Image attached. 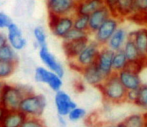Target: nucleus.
Wrapping results in <instances>:
<instances>
[{
    "label": "nucleus",
    "mask_w": 147,
    "mask_h": 127,
    "mask_svg": "<svg viewBox=\"0 0 147 127\" xmlns=\"http://www.w3.org/2000/svg\"><path fill=\"white\" fill-rule=\"evenodd\" d=\"M98 89L102 94L104 102L110 104H121L125 102V94L127 90L120 83L116 73L106 77Z\"/></svg>",
    "instance_id": "obj_1"
},
{
    "label": "nucleus",
    "mask_w": 147,
    "mask_h": 127,
    "mask_svg": "<svg viewBox=\"0 0 147 127\" xmlns=\"http://www.w3.org/2000/svg\"><path fill=\"white\" fill-rule=\"evenodd\" d=\"M47 106V99L40 93H31L20 101L18 110L26 117H41Z\"/></svg>",
    "instance_id": "obj_2"
},
{
    "label": "nucleus",
    "mask_w": 147,
    "mask_h": 127,
    "mask_svg": "<svg viewBox=\"0 0 147 127\" xmlns=\"http://www.w3.org/2000/svg\"><path fill=\"white\" fill-rule=\"evenodd\" d=\"M101 46L95 42L93 39H90L86 46L77 55V57L72 61H69L70 67L77 72H80L83 68L94 64L96 61L97 55L99 53Z\"/></svg>",
    "instance_id": "obj_3"
},
{
    "label": "nucleus",
    "mask_w": 147,
    "mask_h": 127,
    "mask_svg": "<svg viewBox=\"0 0 147 127\" xmlns=\"http://www.w3.org/2000/svg\"><path fill=\"white\" fill-rule=\"evenodd\" d=\"M33 77L37 83L46 84L54 92L61 90L62 86H63L62 77L57 75L54 72L50 71L44 66H37L34 70Z\"/></svg>",
    "instance_id": "obj_4"
},
{
    "label": "nucleus",
    "mask_w": 147,
    "mask_h": 127,
    "mask_svg": "<svg viewBox=\"0 0 147 127\" xmlns=\"http://www.w3.org/2000/svg\"><path fill=\"white\" fill-rule=\"evenodd\" d=\"M48 26L55 37L63 39L73 28V15L57 16L48 14Z\"/></svg>",
    "instance_id": "obj_5"
},
{
    "label": "nucleus",
    "mask_w": 147,
    "mask_h": 127,
    "mask_svg": "<svg viewBox=\"0 0 147 127\" xmlns=\"http://www.w3.org/2000/svg\"><path fill=\"white\" fill-rule=\"evenodd\" d=\"M23 97V94L21 93L17 84L14 85L5 82L3 91H2L1 104L0 105L5 108L7 111L18 110L20 101L22 100Z\"/></svg>",
    "instance_id": "obj_6"
},
{
    "label": "nucleus",
    "mask_w": 147,
    "mask_h": 127,
    "mask_svg": "<svg viewBox=\"0 0 147 127\" xmlns=\"http://www.w3.org/2000/svg\"><path fill=\"white\" fill-rule=\"evenodd\" d=\"M120 23H121V20L119 18L111 15L104 23L101 24V26L94 33L91 34L93 36V40L98 43L100 46H106L110 37L120 26Z\"/></svg>",
    "instance_id": "obj_7"
},
{
    "label": "nucleus",
    "mask_w": 147,
    "mask_h": 127,
    "mask_svg": "<svg viewBox=\"0 0 147 127\" xmlns=\"http://www.w3.org/2000/svg\"><path fill=\"white\" fill-rule=\"evenodd\" d=\"M38 55L42 62L43 66L49 69L50 71L56 73L57 75L63 77L65 74L64 66L61 64V62L56 58V56L52 53L48 48V45H44L38 48Z\"/></svg>",
    "instance_id": "obj_8"
},
{
    "label": "nucleus",
    "mask_w": 147,
    "mask_h": 127,
    "mask_svg": "<svg viewBox=\"0 0 147 127\" xmlns=\"http://www.w3.org/2000/svg\"><path fill=\"white\" fill-rule=\"evenodd\" d=\"M48 14L57 16L74 15L76 3L73 0H45Z\"/></svg>",
    "instance_id": "obj_9"
},
{
    "label": "nucleus",
    "mask_w": 147,
    "mask_h": 127,
    "mask_svg": "<svg viewBox=\"0 0 147 127\" xmlns=\"http://www.w3.org/2000/svg\"><path fill=\"white\" fill-rule=\"evenodd\" d=\"M6 41L15 51H22L27 46V39L23 36V32L16 23L12 22L6 28Z\"/></svg>",
    "instance_id": "obj_10"
},
{
    "label": "nucleus",
    "mask_w": 147,
    "mask_h": 127,
    "mask_svg": "<svg viewBox=\"0 0 147 127\" xmlns=\"http://www.w3.org/2000/svg\"><path fill=\"white\" fill-rule=\"evenodd\" d=\"M117 77L120 83L123 85L126 90H137L142 84L140 73L129 67L117 72Z\"/></svg>",
    "instance_id": "obj_11"
},
{
    "label": "nucleus",
    "mask_w": 147,
    "mask_h": 127,
    "mask_svg": "<svg viewBox=\"0 0 147 127\" xmlns=\"http://www.w3.org/2000/svg\"><path fill=\"white\" fill-rule=\"evenodd\" d=\"M114 52L108 48L107 46H101L99 53L97 55L95 64L100 70V72L105 77L113 74L112 70V59Z\"/></svg>",
    "instance_id": "obj_12"
},
{
    "label": "nucleus",
    "mask_w": 147,
    "mask_h": 127,
    "mask_svg": "<svg viewBox=\"0 0 147 127\" xmlns=\"http://www.w3.org/2000/svg\"><path fill=\"white\" fill-rule=\"evenodd\" d=\"M54 105L56 108L57 114L60 116H67L69 111L77 106L76 102L71 98L69 94L65 91L61 90L55 92L54 95Z\"/></svg>",
    "instance_id": "obj_13"
},
{
    "label": "nucleus",
    "mask_w": 147,
    "mask_h": 127,
    "mask_svg": "<svg viewBox=\"0 0 147 127\" xmlns=\"http://www.w3.org/2000/svg\"><path fill=\"white\" fill-rule=\"evenodd\" d=\"M80 74H81L82 80H83V82L85 84L92 87H96V88H98L106 78L101 73L95 63L83 68L80 71Z\"/></svg>",
    "instance_id": "obj_14"
},
{
    "label": "nucleus",
    "mask_w": 147,
    "mask_h": 127,
    "mask_svg": "<svg viewBox=\"0 0 147 127\" xmlns=\"http://www.w3.org/2000/svg\"><path fill=\"white\" fill-rule=\"evenodd\" d=\"M111 15H112L111 11L105 5L97 9L96 11L92 12L88 16V32L90 33V35L94 33L101 26V24L104 23Z\"/></svg>",
    "instance_id": "obj_15"
},
{
    "label": "nucleus",
    "mask_w": 147,
    "mask_h": 127,
    "mask_svg": "<svg viewBox=\"0 0 147 127\" xmlns=\"http://www.w3.org/2000/svg\"><path fill=\"white\" fill-rule=\"evenodd\" d=\"M134 13V0H118L111 10V14L119 18L121 21L123 19H129Z\"/></svg>",
    "instance_id": "obj_16"
},
{
    "label": "nucleus",
    "mask_w": 147,
    "mask_h": 127,
    "mask_svg": "<svg viewBox=\"0 0 147 127\" xmlns=\"http://www.w3.org/2000/svg\"><path fill=\"white\" fill-rule=\"evenodd\" d=\"M89 40H90V38L73 41H62V48H63L66 58L69 61L75 59L78 54L82 51V49L86 46Z\"/></svg>",
    "instance_id": "obj_17"
},
{
    "label": "nucleus",
    "mask_w": 147,
    "mask_h": 127,
    "mask_svg": "<svg viewBox=\"0 0 147 127\" xmlns=\"http://www.w3.org/2000/svg\"><path fill=\"white\" fill-rule=\"evenodd\" d=\"M122 51L124 52L126 58L128 60V63L130 64H139V65L145 66L144 63V54L139 51V49L136 47L133 41L127 39V41L124 44Z\"/></svg>",
    "instance_id": "obj_18"
},
{
    "label": "nucleus",
    "mask_w": 147,
    "mask_h": 127,
    "mask_svg": "<svg viewBox=\"0 0 147 127\" xmlns=\"http://www.w3.org/2000/svg\"><path fill=\"white\" fill-rule=\"evenodd\" d=\"M128 39V31L126 28L122 26H119L115 30V32L112 34L110 39L107 42L106 46L113 52L122 50L124 44Z\"/></svg>",
    "instance_id": "obj_19"
},
{
    "label": "nucleus",
    "mask_w": 147,
    "mask_h": 127,
    "mask_svg": "<svg viewBox=\"0 0 147 127\" xmlns=\"http://www.w3.org/2000/svg\"><path fill=\"white\" fill-rule=\"evenodd\" d=\"M105 4L103 0H83V1L76 3L75 13L78 15L89 16L92 12L103 7Z\"/></svg>",
    "instance_id": "obj_20"
},
{
    "label": "nucleus",
    "mask_w": 147,
    "mask_h": 127,
    "mask_svg": "<svg viewBox=\"0 0 147 127\" xmlns=\"http://www.w3.org/2000/svg\"><path fill=\"white\" fill-rule=\"evenodd\" d=\"M128 39L133 41L139 51L144 54L147 48V26L140 27L128 32Z\"/></svg>",
    "instance_id": "obj_21"
},
{
    "label": "nucleus",
    "mask_w": 147,
    "mask_h": 127,
    "mask_svg": "<svg viewBox=\"0 0 147 127\" xmlns=\"http://www.w3.org/2000/svg\"><path fill=\"white\" fill-rule=\"evenodd\" d=\"M25 118L26 116L19 110H11L6 112L0 125L1 127H21Z\"/></svg>",
    "instance_id": "obj_22"
},
{
    "label": "nucleus",
    "mask_w": 147,
    "mask_h": 127,
    "mask_svg": "<svg viewBox=\"0 0 147 127\" xmlns=\"http://www.w3.org/2000/svg\"><path fill=\"white\" fill-rule=\"evenodd\" d=\"M0 61L2 62H11L16 63L18 62L17 51H15L8 43L3 44L0 47Z\"/></svg>",
    "instance_id": "obj_23"
},
{
    "label": "nucleus",
    "mask_w": 147,
    "mask_h": 127,
    "mask_svg": "<svg viewBox=\"0 0 147 127\" xmlns=\"http://www.w3.org/2000/svg\"><path fill=\"white\" fill-rule=\"evenodd\" d=\"M125 127H145L147 124L145 113H133L122 121Z\"/></svg>",
    "instance_id": "obj_24"
},
{
    "label": "nucleus",
    "mask_w": 147,
    "mask_h": 127,
    "mask_svg": "<svg viewBox=\"0 0 147 127\" xmlns=\"http://www.w3.org/2000/svg\"><path fill=\"white\" fill-rule=\"evenodd\" d=\"M127 66H128V60H127V58H126L124 52L122 50L114 52V54H113V59H112L113 73H117V72L125 69Z\"/></svg>",
    "instance_id": "obj_25"
},
{
    "label": "nucleus",
    "mask_w": 147,
    "mask_h": 127,
    "mask_svg": "<svg viewBox=\"0 0 147 127\" xmlns=\"http://www.w3.org/2000/svg\"><path fill=\"white\" fill-rule=\"evenodd\" d=\"M33 37H34V46L36 49L39 47L47 45V33L44 27L41 25H37L33 28Z\"/></svg>",
    "instance_id": "obj_26"
},
{
    "label": "nucleus",
    "mask_w": 147,
    "mask_h": 127,
    "mask_svg": "<svg viewBox=\"0 0 147 127\" xmlns=\"http://www.w3.org/2000/svg\"><path fill=\"white\" fill-rule=\"evenodd\" d=\"M134 105L147 112V83H142L137 89V98Z\"/></svg>",
    "instance_id": "obj_27"
},
{
    "label": "nucleus",
    "mask_w": 147,
    "mask_h": 127,
    "mask_svg": "<svg viewBox=\"0 0 147 127\" xmlns=\"http://www.w3.org/2000/svg\"><path fill=\"white\" fill-rule=\"evenodd\" d=\"M17 67L16 63L0 61V80L5 81L14 74Z\"/></svg>",
    "instance_id": "obj_28"
},
{
    "label": "nucleus",
    "mask_w": 147,
    "mask_h": 127,
    "mask_svg": "<svg viewBox=\"0 0 147 127\" xmlns=\"http://www.w3.org/2000/svg\"><path fill=\"white\" fill-rule=\"evenodd\" d=\"M90 38V33L88 31H81L78 29L72 28L67 34L64 36L62 41H73V40H81V39Z\"/></svg>",
    "instance_id": "obj_29"
},
{
    "label": "nucleus",
    "mask_w": 147,
    "mask_h": 127,
    "mask_svg": "<svg viewBox=\"0 0 147 127\" xmlns=\"http://www.w3.org/2000/svg\"><path fill=\"white\" fill-rule=\"evenodd\" d=\"M87 115V112L84 108L79 107V106H76L73 109H71L69 111V113L67 114L66 118L69 122H78L80 120L84 119Z\"/></svg>",
    "instance_id": "obj_30"
},
{
    "label": "nucleus",
    "mask_w": 147,
    "mask_h": 127,
    "mask_svg": "<svg viewBox=\"0 0 147 127\" xmlns=\"http://www.w3.org/2000/svg\"><path fill=\"white\" fill-rule=\"evenodd\" d=\"M73 28L81 31H88V16L86 15H73Z\"/></svg>",
    "instance_id": "obj_31"
},
{
    "label": "nucleus",
    "mask_w": 147,
    "mask_h": 127,
    "mask_svg": "<svg viewBox=\"0 0 147 127\" xmlns=\"http://www.w3.org/2000/svg\"><path fill=\"white\" fill-rule=\"evenodd\" d=\"M21 127H46L41 117H26Z\"/></svg>",
    "instance_id": "obj_32"
},
{
    "label": "nucleus",
    "mask_w": 147,
    "mask_h": 127,
    "mask_svg": "<svg viewBox=\"0 0 147 127\" xmlns=\"http://www.w3.org/2000/svg\"><path fill=\"white\" fill-rule=\"evenodd\" d=\"M12 19L7 13L3 11H0V30H3V29H6L9 24L12 23Z\"/></svg>",
    "instance_id": "obj_33"
},
{
    "label": "nucleus",
    "mask_w": 147,
    "mask_h": 127,
    "mask_svg": "<svg viewBox=\"0 0 147 127\" xmlns=\"http://www.w3.org/2000/svg\"><path fill=\"white\" fill-rule=\"evenodd\" d=\"M147 9V0H134V10L135 13L143 14Z\"/></svg>",
    "instance_id": "obj_34"
},
{
    "label": "nucleus",
    "mask_w": 147,
    "mask_h": 127,
    "mask_svg": "<svg viewBox=\"0 0 147 127\" xmlns=\"http://www.w3.org/2000/svg\"><path fill=\"white\" fill-rule=\"evenodd\" d=\"M137 98V90H127L125 94V102L134 104Z\"/></svg>",
    "instance_id": "obj_35"
},
{
    "label": "nucleus",
    "mask_w": 147,
    "mask_h": 127,
    "mask_svg": "<svg viewBox=\"0 0 147 127\" xmlns=\"http://www.w3.org/2000/svg\"><path fill=\"white\" fill-rule=\"evenodd\" d=\"M18 87H19L20 91L23 94V96H26V95H29L31 93L34 92V89L33 87L29 84H17Z\"/></svg>",
    "instance_id": "obj_36"
},
{
    "label": "nucleus",
    "mask_w": 147,
    "mask_h": 127,
    "mask_svg": "<svg viewBox=\"0 0 147 127\" xmlns=\"http://www.w3.org/2000/svg\"><path fill=\"white\" fill-rule=\"evenodd\" d=\"M58 124L60 127H67L68 120L65 116H60L58 115Z\"/></svg>",
    "instance_id": "obj_37"
},
{
    "label": "nucleus",
    "mask_w": 147,
    "mask_h": 127,
    "mask_svg": "<svg viewBox=\"0 0 147 127\" xmlns=\"http://www.w3.org/2000/svg\"><path fill=\"white\" fill-rule=\"evenodd\" d=\"M103 1H104L105 6H106V7H108L109 10L111 11V10L113 9V7L115 6V4L117 3L118 0H103Z\"/></svg>",
    "instance_id": "obj_38"
},
{
    "label": "nucleus",
    "mask_w": 147,
    "mask_h": 127,
    "mask_svg": "<svg viewBox=\"0 0 147 127\" xmlns=\"http://www.w3.org/2000/svg\"><path fill=\"white\" fill-rule=\"evenodd\" d=\"M5 43H7V41H6V35L5 33L1 32V30H0V47L3 44H5Z\"/></svg>",
    "instance_id": "obj_39"
},
{
    "label": "nucleus",
    "mask_w": 147,
    "mask_h": 127,
    "mask_svg": "<svg viewBox=\"0 0 147 127\" xmlns=\"http://www.w3.org/2000/svg\"><path fill=\"white\" fill-rule=\"evenodd\" d=\"M6 112H7V110L5 109L4 107H2L1 105H0V123H1L2 119L4 118V116H5Z\"/></svg>",
    "instance_id": "obj_40"
},
{
    "label": "nucleus",
    "mask_w": 147,
    "mask_h": 127,
    "mask_svg": "<svg viewBox=\"0 0 147 127\" xmlns=\"http://www.w3.org/2000/svg\"><path fill=\"white\" fill-rule=\"evenodd\" d=\"M4 84H5V81L0 80V104H1V96H2V91H3Z\"/></svg>",
    "instance_id": "obj_41"
},
{
    "label": "nucleus",
    "mask_w": 147,
    "mask_h": 127,
    "mask_svg": "<svg viewBox=\"0 0 147 127\" xmlns=\"http://www.w3.org/2000/svg\"><path fill=\"white\" fill-rule=\"evenodd\" d=\"M110 127H125V125H124V123L121 121V122H118V123L113 124V125L110 126Z\"/></svg>",
    "instance_id": "obj_42"
},
{
    "label": "nucleus",
    "mask_w": 147,
    "mask_h": 127,
    "mask_svg": "<svg viewBox=\"0 0 147 127\" xmlns=\"http://www.w3.org/2000/svg\"><path fill=\"white\" fill-rule=\"evenodd\" d=\"M143 18H144V25L147 26V9L145 10V12L143 13Z\"/></svg>",
    "instance_id": "obj_43"
},
{
    "label": "nucleus",
    "mask_w": 147,
    "mask_h": 127,
    "mask_svg": "<svg viewBox=\"0 0 147 127\" xmlns=\"http://www.w3.org/2000/svg\"><path fill=\"white\" fill-rule=\"evenodd\" d=\"M144 63H145V67H147V48L145 53H144Z\"/></svg>",
    "instance_id": "obj_44"
},
{
    "label": "nucleus",
    "mask_w": 147,
    "mask_h": 127,
    "mask_svg": "<svg viewBox=\"0 0 147 127\" xmlns=\"http://www.w3.org/2000/svg\"><path fill=\"white\" fill-rule=\"evenodd\" d=\"M75 3H79V2H81V1H83V0H73Z\"/></svg>",
    "instance_id": "obj_45"
},
{
    "label": "nucleus",
    "mask_w": 147,
    "mask_h": 127,
    "mask_svg": "<svg viewBox=\"0 0 147 127\" xmlns=\"http://www.w3.org/2000/svg\"><path fill=\"white\" fill-rule=\"evenodd\" d=\"M145 113V117H146V121H147V112H144Z\"/></svg>",
    "instance_id": "obj_46"
},
{
    "label": "nucleus",
    "mask_w": 147,
    "mask_h": 127,
    "mask_svg": "<svg viewBox=\"0 0 147 127\" xmlns=\"http://www.w3.org/2000/svg\"><path fill=\"white\" fill-rule=\"evenodd\" d=\"M145 127H147V124H146V126H145Z\"/></svg>",
    "instance_id": "obj_47"
},
{
    "label": "nucleus",
    "mask_w": 147,
    "mask_h": 127,
    "mask_svg": "<svg viewBox=\"0 0 147 127\" xmlns=\"http://www.w3.org/2000/svg\"><path fill=\"white\" fill-rule=\"evenodd\" d=\"M0 127H1V125H0Z\"/></svg>",
    "instance_id": "obj_48"
}]
</instances>
